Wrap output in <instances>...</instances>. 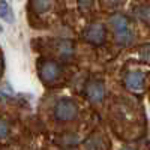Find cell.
Wrapping results in <instances>:
<instances>
[{"label":"cell","instance_id":"1","mask_svg":"<svg viewBox=\"0 0 150 150\" xmlns=\"http://www.w3.org/2000/svg\"><path fill=\"white\" fill-rule=\"evenodd\" d=\"M110 27L114 32V39L119 45H131L134 41V29L131 27V23L128 17L122 14H116L110 18Z\"/></svg>","mask_w":150,"mask_h":150},{"label":"cell","instance_id":"2","mask_svg":"<svg viewBox=\"0 0 150 150\" xmlns=\"http://www.w3.org/2000/svg\"><path fill=\"white\" fill-rule=\"evenodd\" d=\"M78 108L77 104L71 99H62L54 107V116L59 122H71L77 117Z\"/></svg>","mask_w":150,"mask_h":150},{"label":"cell","instance_id":"3","mask_svg":"<svg viewBox=\"0 0 150 150\" xmlns=\"http://www.w3.org/2000/svg\"><path fill=\"white\" fill-rule=\"evenodd\" d=\"M105 27L102 26L101 23H95V24H90L87 26L86 30H84V39L87 42H90L93 45H101L104 41H105Z\"/></svg>","mask_w":150,"mask_h":150},{"label":"cell","instance_id":"4","mask_svg":"<svg viewBox=\"0 0 150 150\" xmlns=\"http://www.w3.org/2000/svg\"><path fill=\"white\" fill-rule=\"evenodd\" d=\"M84 93L87 96V99H89L90 102H101L104 96H105V87L101 81L98 80H90L89 83L86 84V89H84Z\"/></svg>","mask_w":150,"mask_h":150},{"label":"cell","instance_id":"5","mask_svg":"<svg viewBox=\"0 0 150 150\" xmlns=\"http://www.w3.org/2000/svg\"><path fill=\"white\" fill-rule=\"evenodd\" d=\"M39 75L42 81L45 83H53L59 78L60 75V66L56 63L54 60H47L41 65V69H39Z\"/></svg>","mask_w":150,"mask_h":150},{"label":"cell","instance_id":"6","mask_svg":"<svg viewBox=\"0 0 150 150\" xmlns=\"http://www.w3.org/2000/svg\"><path fill=\"white\" fill-rule=\"evenodd\" d=\"M125 86L128 87L132 92H141L143 86H144V74L140 71H132L129 74H126L125 77Z\"/></svg>","mask_w":150,"mask_h":150},{"label":"cell","instance_id":"7","mask_svg":"<svg viewBox=\"0 0 150 150\" xmlns=\"http://www.w3.org/2000/svg\"><path fill=\"white\" fill-rule=\"evenodd\" d=\"M54 6V0H32V8L38 14H45Z\"/></svg>","mask_w":150,"mask_h":150},{"label":"cell","instance_id":"8","mask_svg":"<svg viewBox=\"0 0 150 150\" xmlns=\"http://www.w3.org/2000/svg\"><path fill=\"white\" fill-rule=\"evenodd\" d=\"M0 20H5L6 23H14V20H15L14 12H12L11 6L8 5V2H5V0L0 2Z\"/></svg>","mask_w":150,"mask_h":150},{"label":"cell","instance_id":"9","mask_svg":"<svg viewBox=\"0 0 150 150\" xmlns=\"http://www.w3.org/2000/svg\"><path fill=\"white\" fill-rule=\"evenodd\" d=\"M102 140H101V137L99 135H92L89 140H86V143H84V147H87V149H104V144L101 143Z\"/></svg>","mask_w":150,"mask_h":150},{"label":"cell","instance_id":"10","mask_svg":"<svg viewBox=\"0 0 150 150\" xmlns=\"http://www.w3.org/2000/svg\"><path fill=\"white\" fill-rule=\"evenodd\" d=\"M59 51H60V54H62L63 59H69L72 56V45H71V42L62 41L60 45H59Z\"/></svg>","mask_w":150,"mask_h":150},{"label":"cell","instance_id":"11","mask_svg":"<svg viewBox=\"0 0 150 150\" xmlns=\"http://www.w3.org/2000/svg\"><path fill=\"white\" fill-rule=\"evenodd\" d=\"M9 134V125L6 120L0 119V140H5Z\"/></svg>","mask_w":150,"mask_h":150},{"label":"cell","instance_id":"12","mask_svg":"<svg viewBox=\"0 0 150 150\" xmlns=\"http://www.w3.org/2000/svg\"><path fill=\"white\" fill-rule=\"evenodd\" d=\"M141 57L146 59V60H150V47H147V48L143 50V51H141Z\"/></svg>","mask_w":150,"mask_h":150},{"label":"cell","instance_id":"13","mask_svg":"<svg viewBox=\"0 0 150 150\" xmlns=\"http://www.w3.org/2000/svg\"><path fill=\"white\" fill-rule=\"evenodd\" d=\"M107 3H110V5H116V6H119V5H122V3H125L126 0H105Z\"/></svg>","mask_w":150,"mask_h":150},{"label":"cell","instance_id":"14","mask_svg":"<svg viewBox=\"0 0 150 150\" xmlns=\"http://www.w3.org/2000/svg\"><path fill=\"white\" fill-rule=\"evenodd\" d=\"M2 66H3V63H2V59H0V71H2Z\"/></svg>","mask_w":150,"mask_h":150}]
</instances>
